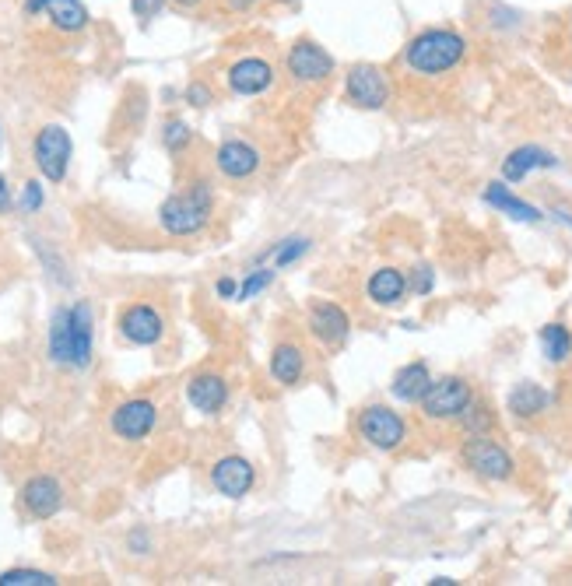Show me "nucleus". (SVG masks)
<instances>
[{"label":"nucleus","instance_id":"f257e3e1","mask_svg":"<svg viewBox=\"0 0 572 586\" xmlns=\"http://www.w3.org/2000/svg\"><path fill=\"white\" fill-rule=\"evenodd\" d=\"M464 57L467 39L453 29H425L404 46V64H408L411 74H422V78L450 74L453 67H460Z\"/></svg>","mask_w":572,"mask_h":586},{"label":"nucleus","instance_id":"f03ea898","mask_svg":"<svg viewBox=\"0 0 572 586\" xmlns=\"http://www.w3.org/2000/svg\"><path fill=\"white\" fill-rule=\"evenodd\" d=\"M211 211H215V190H211L208 179H197L190 183V190L172 193L169 201L158 208V222L169 236H197L204 225L211 222Z\"/></svg>","mask_w":572,"mask_h":586},{"label":"nucleus","instance_id":"7ed1b4c3","mask_svg":"<svg viewBox=\"0 0 572 586\" xmlns=\"http://www.w3.org/2000/svg\"><path fill=\"white\" fill-rule=\"evenodd\" d=\"M358 436L379 453H394L408 443V422L387 404H369L358 411Z\"/></svg>","mask_w":572,"mask_h":586},{"label":"nucleus","instance_id":"20e7f679","mask_svg":"<svg viewBox=\"0 0 572 586\" xmlns=\"http://www.w3.org/2000/svg\"><path fill=\"white\" fill-rule=\"evenodd\" d=\"M471 401H474V390L464 376H443V379H432L418 404H422V415L429 422H457Z\"/></svg>","mask_w":572,"mask_h":586},{"label":"nucleus","instance_id":"39448f33","mask_svg":"<svg viewBox=\"0 0 572 586\" xmlns=\"http://www.w3.org/2000/svg\"><path fill=\"white\" fill-rule=\"evenodd\" d=\"M71 155L74 141L60 123H46L32 141V162H36L39 176L50 179V183H64L67 169H71Z\"/></svg>","mask_w":572,"mask_h":586},{"label":"nucleus","instance_id":"423d86ee","mask_svg":"<svg viewBox=\"0 0 572 586\" xmlns=\"http://www.w3.org/2000/svg\"><path fill=\"white\" fill-rule=\"evenodd\" d=\"M464 464L485 481H509L516 474V460L509 457L506 446H499L488 436H471L464 443Z\"/></svg>","mask_w":572,"mask_h":586},{"label":"nucleus","instance_id":"0eeeda50","mask_svg":"<svg viewBox=\"0 0 572 586\" xmlns=\"http://www.w3.org/2000/svg\"><path fill=\"white\" fill-rule=\"evenodd\" d=\"M155 425H158V408L148 397H134V401L116 404L113 418H109V429L123 443H141V439H148L155 432Z\"/></svg>","mask_w":572,"mask_h":586},{"label":"nucleus","instance_id":"6e6552de","mask_svg":"<svg viewBox=\"0 0 572 586\" xmlns=\"http://www.w3.org/2000/svg\"><path fill=\"white\" fill-rule=\"evenodd\" d=\"M344 95L358 109H383L390 102V81L376 64H355L344 78Z\"/></svg>","mask_w":572,"mask_h":586},{"label":"nucleus","instance_id":"1a4fd4ad","mask_svg":"<svg viewBox=\"0 0 572 586\" xmlns=\"http://www.w3.org/2000/svg\"><path fill=\"white\" fill-rule=\"evenodd\" d=\"M285 71L292 74V81H299V85H320V81H327L330 74H334V57H330L320 43H313V39H299V43L288 50Z\"/></svg>","mask_w":572,"mask_h":586},{"label":"nucleus","instance_id":"9d476101","mask_svg":"<svg viewBox=\"0 0 572 586\" xmlns=\"http://www.w3.org/2000/svg\"><path fill=\"white\" fill-rule=\"evenodd\" d=\"M116 327H120L123 341L137 344V348H151V344H158L165 334L162 313H158L155 306H148V302H130L120 313V323H116Z\"/></svg>","mask_w":572,"mask_h":586},{"label":"nucleus","instance_id":"9b49d317","mask_svg":"<svg viewBox=\"0 0 572 586\" xmlns=\"http://www.w3.org/2000/svg\"><path fill=\"white\" fill-rule=\"evenodd\" d=\"M211 485L225 499H246L257 485V471L246 457H222L211 464Z\"/></svg>","mask_w":572,"mask_h":586},{"label":"nucleus","instance_id":"f8f14e48","mask_svg":"<svg viewBox=\"0 0 572 586\" xmlns=\"http://www.w3.org/2000/svg\"><path fill=\"white\" fill-rule=\"evenodd\" d=\"M309 334L323 344V348H341L351 334V320L337 302H313L309 306Z\"/></svg>","mask_w":572,"mask_h":586},{"label":"nucleus","instance_id":"ddd939ff","mask_svg":"<svg viewBox=\"0 0 572 586\" xmlns=\"http://www.w3.org/2000/svg\"><path fill=\"white\" fill-rule=\"evenodd\" d=\"M67 323H71V369H88L95 355V313L85 299L67 306Z\"/></svg>","mask_w":572,"mask_h":586},{"label":"nucleus","instance_id":"4468645a","mask_svg":"<svg viewBox=\"0 0 572 586\" xmlns=\"http://www.w3.org/2000/svg\"><path fill=\"white\" fill-rule=\"evenodd\" d=\"M22 506L36 520H53L64 509V488L50 474H36L22 485Z\"/></svg>","mask_w":572,"mask_h":586},{"label":"nucleus","instance_id":"2eb2a0df","mask_svg":"<svg viewBox=\"0 0 572 586\" xmlns=\"http://www.w3.org/2000/svg\"><path fill=\"white\" fill-rule=\"evenodd\" d=\"M186 401H190L194 411L215 418V415H222L225 404H229V383H225V376H218V372H197V376L186 383Z\"/></svg>","mask_w":572,"mask_h":586},{"label":"nucleus","instance_id":"dca6fc26","mask_svg":"<svg viewBox=\"0 0 572 586\" xmlns=\"http://www.w3.org/2000/svg\"><path fill=\"white\" fill-rule=\"evenodd\" d=\"M225 81L236 95H264L274 85V67L264 57H243L225 71Z\"/></svg>","mask_w":572,"mask_h":586},{"label":"nucleus","instance_id":"f3484780","mask_svg":"<svg viewBox=\"0 0 572 586\" xmlns=\"http://www.w3.org/2000/svg\"><path fill=\"white\" fill-rule=\"evenodd\" d=\"M215 165H218V172L229 179H250V176H257V169H260V151L246 141H225L222 148L215 151Z\"/></svg>","mask_w":572,"mask_h":586},{"label":"nucleus","instance_id":"a211bd4d","mask_svg":"<svg viewBox=\"0 0 572 586\" xmlns=\"http://www.w3.org/2000/svg\"><path fill=\"white\" fill-rule=\"evenodd\" d=\"M365 295L383 309L401 306L404 295H408V278H404V271H397V267H379V271H372L369 285H365Z\"/></svg>","mask_w":572,"mask_h":586},{"label":"nucleus","instance_id":"6ab92c4d","mask_svg":"<svg viewBox=\"0 0 572 586\" xmlns=\"http://www.w3.org/2000/svg\"><path fill=\"white\" fill-rule=\"evenodd\" d=\"M558 158L551 155V151L537 148V144H523V148L509 151L506 162H502V179H509V183H520L527 172L534 169H555Z\"/></svg>","mask_w":572,"mask_h":586},{"label":"nucleus","instance_id":"aec40b11","mask_svg":"<svg viewBox=\"0 0 572 586\" xmlns=\"http://www.w3.org/2000/svg\"><path fill=\"white\" fill-rule=\"evenodd\" d=\"M429 383H432L429 365L411 362V365H404V369H397L394 383H390V394L401 404H418L425 397V390H429Z\"/></svg>","mask_w":572,"mask_h":586},{"label":"nucleus","instance_id":"412c9836","mask_svg":"<svg viewBox=\"0 0 572 586\" xmlns=\"http://www.w3.org/2000/svg\"><path fill=\"white\" fill-rule=\"evenodd\" d=\"M485 204H492L495 211H502V215H509L513 222H527V225H534V222H541V211L534 208V204H527V201H520L516 193H509V186L506 183H488V190H485Z\"/></svg>","mask_w":572,"mask_h":586},{"label":"nucleus","instance_id":"4be33fe9","mask_svg":"<svg viewBox=\"0 0 572 586\" xmlns=\"http://www.w3.org/2000/svg\"><path fill=\"white\" fill-rule=\"evenodd\" d=\"M302 372H306V355H302L299 344H292V341L274 344V351H271V376H274V383L295 386L302 379Z\"/></svg>","mask_w":572,"mask_h":586},{"label":"nucleus","instance_id":"5701e85b","mask_svg":"<svg viewBox=\"0 0 572 586\" xmlns=\"http://www.w3.org/2000/svg\"><path fill=\"white\" fill-rule=\"evenodd\" d=\"M46 15H50V25L57 32H67V36H74V32H85L88 29V8L81 4V0H46Z\"/></svg>","mask_w":572,"mask_h":586},{"label":"nucleus","instance_id":"b1692460","mask_svg":"<svg viewBox=\"0 0 572 586\" xmlns=\"http://www.w3.org/2000/svg\"><path fill=\"white\" fill-rule=\"evenodd\" d=\"M551 408V394L537 383H516L513 394H509V411L516 418H537Z\"/></svg>","mask_w":572,"mask_h":586},{"label":"nucleus","instance_id":"393cba45","mask_svg":"<svg viewBox=\"0 0 572 586\" xmlns=\"http://www.w3.org/2000/svg\"><path fill=\"white\" fill-rule=\"evenodd\" d=\"M53 365L71 369V323H67V306H60L50 320V341H46Z\"/></svg>","mask_w":572,"mask_h":586},{"label":"nucleus","instance_id":"a878e982","mask_svg":"<svg viewBox=\"0 0 572 586\" xmlns=\"http://www.w3.org/2000/svg\"><path fill=\"white\" fill-rule=\"evenodd\" d=\"M541 351H544V358L555 365L569 362V355H572L569 327H565V323H548V327H541Z\"/></svg>","mask_w":572,"mask_h":586},{"label":"nucleus","instance_id":"bb28decb","mask_svg":"<svg viewBox=\"0 0 572 586\" xmlns=\"http://www.w3.org/2000/svg\"><path fill=\"white\" fill-rule=\"evenodd\" d=\"M309 250H313V239L309 236H288V239H281V243H274L271 250L264 253V260H271L274 271H281V267H292L295 260H302Z\"/></svg>","mask_w":572,"mask_h":586},{"label":"nucleus","instance_id":"cd10ccee","mask_svg":"<svg viewBox=\"0 0 572 586\" xmlns=\"http://www.w3.org/2000/svg\"><path fill=\"white\" fill-rule=\"evenodd\" d=\"M60 579L43 569H8L0 572V586H57Z\"/></svg>","mask_w":572,"mask_h":586},{"label":"nucleus","instance_id":"c85d7f7f","mask_svg":"<svg viewBox=\"0 0 572 586\" xmlns=\"http://www.w3.org/2000/svg\"><path fill=\"white\" fill-rule=\"evenodd\" d=\"M274 267L267 264V267H257V271H250L243 281H239V292H236V302H250L253 295H260L264 288H271V281H274Z\"/></svg>","mask_w":572,"mask_h":586},{"label":"nucleus","instance_id":"c756f323","mask_svg":"<svg viewBox=\"0 0 572 586\" xmlns=\"http://www.w3.org/2000/svg\"><path fill=\"white\" fill-rule=\"evenodd\" d=\"M457 422L467 429V436H488V429H492V411H488L485 404L471 401V404H467V411L457 418Z\"/></svg>","mask_w":572,"mask_h":586},{"label":"nucleus","instance_id":"7c9ffc66","mask_svg":"<svg viewBox=\"0 0 572 586\" xmlns=\"http://www.w3.org/2000/svg\"><path fill=\"white\" fill-rule=\"evenodd\" d=\"M190 141H194V134H190V127H186L183 120H169L162 127V144L172 151V155H179V151L190 148Z\"/></svg>","mask_w":572,"mask_h":586},{"label":"nucleus","instance_id":"2f4dec72","mask_svg":"<svg viewBox=\"0 0 572 586\" xmlns=\"http://www.w3.org/2000/svg\"><path fill=\"white\" fill-rule=\"evenodd\" d=\"M46 204V190L39 179H29V183L22 186V201H18V208L25 211V215H36L39 208Z\"/></svg>","mask_w":572,"mask_h":586},{"label":"nucleus","instance_id":"473e14b6","mask_svg":"<svg viewBox=\"0 0 572 586\" xmlns=\"http://www.w3.org/2000/svg\"><path fill=\"white\" fill-rule=\"evenodd\" d=\"M408 288H411V292H415V295H429L432 288H436V271H432L429 264H418L415 271H411Z\"/></svg>","mask_w":572,"mask_h":586},{"label":"nucleus","instance_id":"72a5a7b5","mask_svg":"<svg viewBox=\"0 0 572 586\" xmlns=\"http://www.w3.org/2000/svg\"><path fill=\"white\" fill-rule=\"evenodd\" d=\"M162 8H165V0H130V11H134V18H141V22L158 18Z\"/></svg>","mask_w":572,"mask_h":586},{"label":"nucleus","instance_id":"f704fd0d","mask_svg":"<svg viewBox=\"0 0 572 586\" xmlns=\"http://www.w3.org/2000/svg\"><path fill=\"white\" fill-rule=\"evenodd\" d=\"M186 102H190V106H197V109H204V106H211V102H215V95H211V88L204 85V81H194V85H186Z\"/></svg>","mask_w":572,"mask_h":586},{"label":"nucleus","instance_id":"c9c22d12","mask_svg":"<svg viewBox=\"0 0 572 586\" xmlns=\"http://www.w3.org/2000/svg\"><path fill=\"white\" fill-rule=\"evenodd\" d=\"M127 548L134 551V555H148V551H151V537H148V530H141V527L130 530V534H127Z\"/></svg>","mask_w":572,"mask_h":586},{"label":"nucleus","instance_id":"e433bc0d","mask_svg":"<svg viewBox=\"0 0 572 586\" xmlns=\"http://www.w3.org/2000/svg\"><path fill=\"white\" fill-rule=\"evenodd\" d=\"M236 292H239V281L236 278H222L215 285V295H222V299H236Z\"/></svg>","mask_w":572,"mask_h":586},{"label":"nucleus","instance_id":"4c0bfd02","mask_svg":"<svg viewBox=\"0 0 572 586\" xmlns=\"http://www.w3.org/2000/svg\"><path fill=\"white\" fill-rule=\"evenodd\" d=\"M11 204H15V197H11V183L4 176H0V215H8Z\"/></svg>","mask_w":572,"mask_h":586},{"label":"nucleus","instance_id":"58836bf2","mask_svg":"<svg viewBox=\"0 0 572 586\" xmlns=\"http://www.w3.org/2000/svg\"><path fill=\"white\" fill-rule=\"evenodd\" d=\"M257 4L260 0H225V8H229L232 15H246V11H253Z\"/></svg>","mask_w":572,"mask_h":586},{"label":"nucleus","instance_id":"ea45409f","mask_svg":"<svg viewBox=\"0 0 572 586\" xmlns=\"http://www.w3.org/2000/svg\"><path fill=\"white\" fill-rule=\"evenodd\" d=\"M25 11H29V15H43L46 0H25Z\"/></svg>","mask_w":572,"mask_h":586},{"label":"nucleus","instance_id":"a19ab883","mask_svg":"<svg viewBox=\"0 0 572 586\" xmlns=\"http://www.w3.org/2000/svg\"><path fill=\"white\" fill-rule=\"evenodd\" d=\"M172 4H176L179 11H194V8H201L204 0H172Z\"/></svg>","mask_w":572,"mask_h":586},{"label":"nucleus","instance_id":"79ce46f5","mask_svg":"<svg viewBox=\"0 0 572 586\" xmlns=\"http://www.w3.org/2000/svg\"><path fill=\"white\" fill-rule=\"evenodd\" d=\"M278 4H295V0H278Z\"/></svg>","mask_w":572,"mask_h":586}]
</instances>
